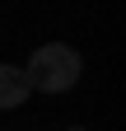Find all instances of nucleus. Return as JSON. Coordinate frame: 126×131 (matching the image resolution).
I'll list each match as a JSON object with an SVG mask.
<instances>
[{
  "label": "nucleus",
  "mask_w": 126,
  "mask_h": 131,
  "mask_svg": "<svg viewBox=\"0 0 126 131\" xmlns=\"http://www.w3.org/2000/svg\"><path fill=\"white\" fill-rule=\"evenodd\" d=\"M28 89L33 94H66L80 84V52L66 42H47L28 56Z\"/></svg>",
  "instance_id": "f257e3e1"
},
{
  "label": "nucleus",
  "mask_w": 126,
  "mask_h": 131,
  "mask_svg": "<svg viewBox=\"0 0 126 131\" xmlns=\"http://www.w3.org/2000/svg\"><path fill=\"white\" fill-rule=\"evenodd\" d=\"M28 75L19 66H0V108H23L28 103Z\"/></svg>",
  "instance_id": "f03ea898"
},
{
  "label": "nucleus",
  "mask_w": 126,
  "mask_h": 131,
  "mask_svg": "<svg viewBox=\"0 0 126 131\" xmlns=\"http://www.w3.org/2000/svg\"><path fill=\"white\" fill-rule=\"evenodd\" d=\"M66 131H84V126H66Z\"/></svg>",
  "instance_id": "7ed1b4c3"
}]
</instances>
